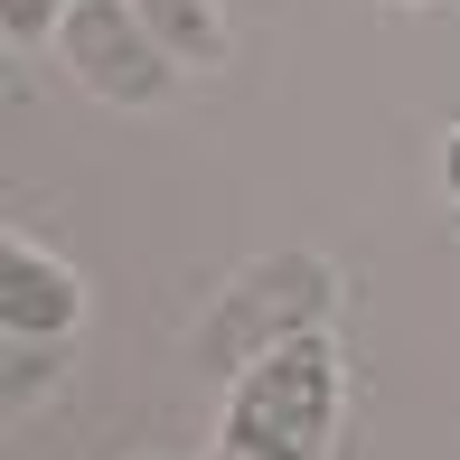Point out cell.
Listing matches in <instances>:
<instances>
[{"mask_svg": "<svg viewBox=\"0 0 460 460\" xmlns=\"http://www.w3.org/2000/svg\"><path fill=\"white\" fill-rule=\"evenodd\" d=\"M339 423V358L329 339H282L273 358L235 376V404L207 460H320Z\"/></svg>", "mask_w": 460, "mask_h": 460, "instance_id": "obj_1", "label": "cell"}, {"mask_svg": "<svg viewBox=\"0 0 460 460\" xmlns=\"http://www.w3.org/2000/svg\"><path fill=\"white\" fill-rule=\"evenodd\" d=\"M57 48H66V66L85 75L103 103H160L170 94V66H179L132 0H75V10L57 19Z\"/></svg>", "mask_w": 460, "mask_h": 460, "instance_id": "obj_2", "label": "cell"}, {"mask_svg": "<svg viewBox=\"0 0 460 460\" xmlns=\"http://www.w3.org/2000/svg\"><path fill=\"white\" fill-rule=\"evenodd\" d=\"M320 310H329V263L273 254V263H254V273L235 282L226 320L207 329V358H217V367H254V358H273L282 339H310Z\"/></svg>", "mask_w": 460, "mask_h": 460, "instance_id": "obj_3", "label": "cell"}, {"mask_svg": "<svg viewBox=\"0 0 460 460\" xmlns=\"http://www.w3.org/2000/svg\"><path fill=\"white\" fill-rule=\"evenodd\" d=\"M75 310H85V301H75V273H66V263L29 254L19 235L0 244V329H10L19 348H29V339H66Z\"/></svg>", "mask_w": 460, "mask_h": 460, "instance_id": "obj_4", "label": "cell"}, {"mask_svg": "<svg viewBox=\"0 0 460 460\" xmlns=\"http://www.w3.org/2000/svg\"><path fill=\"white\" fill-rule=\"evenodd\" d=\"M141 19L160 29V48L179 57V66H217L226 57V29H217V0H132Z\"/></svg>", "mask_w": 460, "mask_h": 460, "instance_id": "obj_5", "label": "cell"}, {"mask_svg": "<svg viewBox=\"0 0 460 460\" xmlns=\"http://www.w3.org/2000/svg\"><path fill=\"white\" fill-rule=\"evenodd\" d=\"M0 10H10V29H19V38H38V29H57L75 0H0Z\"/></svg>", "mask_w": 460, "mask_h": 460, "instance_id": "obj_6", "label": "cell"}, {"mask_svg": "<svg viewBox=\"0 0 460 460\" xmlns=\"http://www.w3.org/2000/svg\"><path fill=\"white\" fill-rule=\"evenodd\" d=\"M442 179H451V198H460V132H451V151H442Z\"/></svg>", "mask_w": 460, "mask_h": 460, "instance_id": "obj_7", "label": "cell"}]
</instances>
